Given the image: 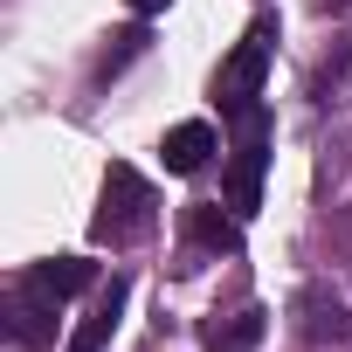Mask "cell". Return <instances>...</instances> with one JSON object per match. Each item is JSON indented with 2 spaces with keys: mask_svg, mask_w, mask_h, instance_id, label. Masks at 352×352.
Segmentation results:
<instances>
[{
  "mask_svg": "<svg viewBox=\"0 0 352 352\" xmlns=\"http://www.w3.org/2000/svg\"><path fill=\"white\" fill-rule=\"evenodd\" d=\"M152 187H145V173L138 166H111L104 173V208H97V221H90V235L97 242H111V249H124V242H138L145 228H152Z\"/></svg>",
  "mask_w": 352,
  "mask_h": 352,
  "instance_id": "1",
  "label": "cell"
},
{
  "mask_svg": "<svg viewBox=\"0 0 352 352\" xmlns=\"http://www.w3.org/2000/svg\"><path fill=\"white\" fill-rule=\"evenodd\" d=\"M263 166H270V118L263 104L235 111V159H228V214H256L263 208Z\"/></svg>",
  "mask_w": 352,
  "mask_h": 352,
  "instance_id": "2",
  "label": "cell"
},
{
  "mask_svg": "<svg viewBox=\"0 0 352 352\" xmlns=\"http://www.w3.org/2000/svg\"><path fill=\"white\" fill-rule=\"evenodd\" d=\"M270 42H276V21L263 14L242 42H235V56L221 63V76H214V97H221V111L235 118V111H249L256 97H263V76H270Z\"/></svg>",
  "mask_w": 352,
  "mask_h": 352,
  "instance_id": "3",
  "label": "cell"
},
{
  "mask_svg": "<svg viewBox=\"0 0 352 352\" xmlns=\"http://www.w3.org/2000/svg\"><path fill=\"white\" fill-rule=\"evenodd\" d=\"M297 331L311 345H352V311L324 290V283H304L297 290Z\"/></svg>",
  "mask_w": 352,
  "mask_h": 352,
  "instance_id": "4",
  "label": "cell"
},
{
  "mask_svg": "<svg viewBox=\"0 0 352 352\" xmlns=\"http://www.w3.org/2000/svg\"><path fill=\"white\" fill-rule=\"evenodd\" d=\"M56 304H63V297H49L42 283L21 276L14 297H8V338H14V345H42V338L56 331Z\"/></svg>",
  "mask_w": 352,
  "mask_h": 352,
  "instance_id": "5",
  "label": "cell"
},
{
  "mask_svg": "<svg viewBox=\"0 0 352 352\" xmlns=\"http://www.w3.org/2000/svg\"><path fill=\"white\" fill-rule=\"evenodd\" d=\"M214 145H221L214 124H208V118H187V124H173V131H166L159 152H166V173H201V166L214 159Z\"/></svg>",
  "mask_w": 352,
  "mask_h": 352,
  "instance_id": "6",
  "label": "cell"
},
{
  "mask_svg": "<svg viewBox=\"0 0 352 352\" xmlns=\"http://www.w3.org/2000/svg\"><path fill=\"white\" fill-rule=\"evenodd\" d=\"M118 311H124V276H111V283H104V297L90 304V318L76 324V338H69L63 352H104V345H111V331H118Z\"/></svg>",
  "mask_w": 352,
  "mask_h": 352,
  "instance_id": "7",
  "label": "cell"
},
{
  "mask_svg": "<svg viewBox=\"0 0 352 352\" xmlns=\"http://www.w3.org/2000/svg\"><path fill=\"white\" fill-rule=\"evenodd\" d=\"M201 345H208V352H256V345H263V311L242 304V311H228V318H208V324H201Z\"/></svg>",
  "mask_w": 352,
  "mask_h": 352,
  "instance_id": "8",
  "label": "cell"
},
{
  "mask_svg": "<svg viewBox=\"0 0 352 352\" xmlns=\"http://www.w3.org/2000/svg\"><path fill=\"white\" fill-rule=\"evenodd\" d=\"M28 283H42L49 297H76V290L97 283V263H90V256H49V263L28 270Z\"/></svg>",
  "mask_w": 352,
  "mask_h": 352,
  "instance_id": "9",
  "label": "cell"
},
{
  "mask_svg": "<svg viewBox=\"0 0 352 352\" xmlns=\"http://www.w3.org/2000/svg\"><path fill=\"white\" fill-rule=\"evenodd\" d=\"M235 221H242V214H221V208H187V242L235 256V249H242V228H235Z\"/></svg>",
  "mask_w": 352,
  "mask_h": 352,
  "instance_id": "10",
  "label": "cell"
},
{
  "mask_svg": "<svg viewBox=\"0 0 352 352\" xmlns=\"http://www.w3.org/2000/svg\"><path fill=\"white\" fill-rule=\"evenodd\" d=\"M138 49H145V28H124V35H118V49L104 56V76H118V69H124V63H131Z\"/></svg>",
  "mask_w": 352,
  "mask_h": 352,
  "instance_id": "11",
  "label": "cell"
},
{
  "mask_svg": "<svg viewBox=\"0 0 352 352\" xmlns=\"http://www.w3.org/2000/svg\"><path fill=\"white\" fill-rule=\"evenodd\" d=\"M331 83H352V42H345V49H338V63L318 76V90H331Z\"/></svg>",
  "mask_w": 352,
  "mask_h": 352,
  "instance_id": "12",
  "label": "cell"
},
{
  "mask_svg": "<svg viewBox=\"0 0 352 352\" xmlns=\"http://www.w3.org/2000/svg\"><path fill=\"white\" fill-rule=\"evenodd\" d=\"M124 8H131V14H159V8H166V0H124Z\"/></svg>",
  "mask_w": 352,
  "mask_h": 352,
  "instance_id": "13",
  "label": "cell"
}]
</instances>
